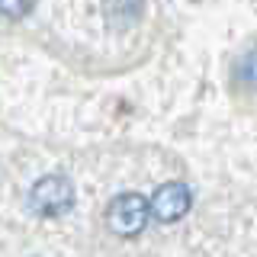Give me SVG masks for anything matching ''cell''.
I'll return each mask as SVG.
<instances>
[{
  "mask_svg": "<svg viewBox=\"0 0 257 257\" xmlns=\"http://www.w3.org/2000/svg\"><path fill=\"white\" fill-rule=\"evenodd\" d=\"M74 206V183L61 174H45L32 183L29 190V209L36 215H45V219H55V215H64Z\"/></svg>",
  "mask_w": 257,
  "mask_h": 257,
  "instance_id": "1",
  "label": "cell"
},
{
  "mask_svg": "<svg viewBox=\"0 0 257 257\" xmlns=\"http://www.w3.org/2000/svg\"><path fill=\"white\" fill-rule=\"evenodd\" d=\"M148 215H151V203L142 193H119L106 209V225L122 238H135L142 235Z\"/></svg>",
  "mask_w": 257,
  "mask_h": 257,
  "instance_id": "2",
  "label": "cell"
},
{
  "mask_svg": "<svg viewBox=\"0 0 257 257\" xmlns=\"http://www.w3.org/2000/svg\"><path fill=\"white\" fill-rule=\"evenodd\" d=\"M235 77H238L241 84L247 87V90H257V48H254V52H247L244 58L238 61Z\"/></svg>",
  "mask_w": 257,
  "mask_h": 257,
  "instance_id": "4",
  "label": "cell"
},
{
  "mask_svg": "<svg viewBox=\"0 0 257 257\" xmlns=\"http://www.w3.org/2000/svg\"><path fill=\"white\" fill-rule=\"evenodd\" d=\"M36 0H0V16H7V20H23Z\"/></svg>",
  "mask_w": 257,
  "mask_h": 257,
  "instance_id": "5",
  "label": "cell"
},
{
  "mask_svg": "<svg viewBox=\"0 0 257 257\" xmlns=\"http://www.w3.org/2000/svg\"><path fill=\"white\" fill-rule=\"evenodd\" d=\"M190 206H193V193L180 180H171L164 187H158V193L151 196V215L158 222H180L190 212Z\"/></svg>",
  "mask_w": 257,
  "mask_h": 257,
  "instance_id": "3",
  "label": "cell"
}]
</instances>
